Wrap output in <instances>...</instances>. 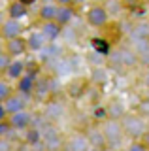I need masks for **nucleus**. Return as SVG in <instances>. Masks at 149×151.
Instances as JSON below:
<instances>
[{
    "instance_id": "obj_7",
    "label": "nucleus",
    "mask_w": 149,
    "mask_h": 151,
    "mask_svg": "<svg viewBox=\"0 0 149 151\" xmlns=\"http://www.w3.org/2000/svg\"><path fill=\"white\" fill-rule=\"evenodd\" d=\"M4 51L11 57V59H23L29 53V45H27V38H15V40H8L4 42Z\"/></svg>"
},
{
    "instance_id": "obj_1",
    "label": "nucleus",
    "mask_w": 149,
    "mask_h": 151,
    "mask_svg": "<svg viewBox=\"0 0 149 151\" xmlns=\"http://www.w3.org/2000/svg\"><path fill=\"white\" fill-rule=\"evenodd\" d=\"M121 127H123L125 136L132 138L134 142H136V140H142L143 132L147 130L145 121H143L140 115H134V113H127V115L121 119Z\"/></svg>"
},
{
    "instance_id": "obj_15",
    "label": "nucleus",
    "mask_w": 149,
    "mask_h": 151,
    "mask_svg": "<svg viewBox=\"0 0 149 151\" xmlns=\"http://www.w3.org/2000/svg\"><path fill=\"white\" fill-rule=\"evenodd\" d=\"M27 45H29V51H44L45 45H47V40L40 30H32L27 36Z\"/></svg>"
},
{
    "instance_id": "obj_14",
    "label": "nucleus",
    "mask_w": 149,
    "mask_h": 151,
    "mask_svg": "<svg viewBox=\"0 0 149 151\" xmlns=\"http://www.w3.org/2000/svg\"><path fill=\"white\" fill-rule=\"evenodd\" d=\"M76 19V9L74 8H68V6H59L57 8V15H55V23L60 27H68L70 23Z\"/></svg>"
},
{
    "instance_id": "obj_26",
    "label": "nucleus",
    "mask_w": 149,
    "mask_h": 151,
    "mask_svg": "<svg viewBox=\"0 0 149 151\" xmlns=\"http://www.w3.org/2000/svg\"><path fill=\"white\" fill-rule=\"evenodd\" d=\"M13 151H17V149H13Z\"/></svg>"
},
{
    "instance_id": "obj_4",
    "label": "nucleus",
    "mask_w": 149,
    "mask_h": 151,
    "mask_svg": "<svg viewBox=\"0 0 149 151\" xmlns=\"http://www.w3.org/2000/svg\"><path fill=\"white\" fill-rule=\"evenodd\" d=\"M23 32H25V27H23L21 21H15V19H8L6 17L2 23H0V38H2V42L21 38Z\"/></svg>"
},
{
    "instance_id": "obj_24",
    "label": "nucleus",
    "mask_w": 149,
    "mask_h": 151,
    "mask_svg": "<svg viewBox=\"0 0 149 151\" xmlns=\"http://www.w3.org/2000/svg\"><path fill=\"white\" fill-rule=\"evenodd\" d=\"M0 121H8V113L4 110V104H0Z\"/></svg>"
},
{
    "instance_id": "obj_19",
    "label": "nucleus",
    "mask_w": 149,
    "mask_h": 151,
    "mask_svg": "<svg viewBox=\"0 0 149 151\" xmlns=\"http://www.w3.org/2000/svg\"><path fill=\"white\" fill-rule=\"evenodd\" d=\"M10 134H13V129L10 127V123L0 121V138H10Z\"/></svg>"
},
{
    "instance_id": "obj_13",
    "label": "nucleus",
    "mask_w": 149,
    "mask_h": 151,
    "mask_svg": "<svg viewBox=\"0 0 149 151\" xmlns=\"http://www.w3.org/2000/svg\"><path fill=\"white\" fill-rule=\"evenodd\" d=\"M29 15V6L23 4L21 0H11L6 6V17L8 19H15V21H21L23 17Z\"/></svg>"
},
{
    "instance_id": "obj_20",
    "label": "nucleus",
    "mask_w": 149,
    "mask_h": 151,
    "mask_svg": "<svg viewBox=\"0 0 149 151\" xmlns=\"http://www.w3.org/2000/svg\"><path fill=\"white\" fill-rule=\"evenodd\" d=\"M127 151H149V149H147L140 140H136V142H130V144H128Z\"/></svg>"
},
{
    "instance_id": "obj_3",
    "label": "nucleus",
    "mask_w": 149,
    "mask_h": 151,
    "mask_svg": "<svg viewBox=\"0 0 149 151\" xmlns=\"http://www.w3.org/2000/svg\"><path fill=\"white\" fill-rule=\"evenodd\" d=\"M110 23V12L102 4H92L87 12V25L92 28H104Z\"/></svg>"
},
{
    "instance_id": "obj_8",
    "label": "nucleus",
    "mask_w": 149,
    "mask_h": 151,
    "mask_svg": "<svg viewBox=\"0 0 149 151\" xmlns=\"http://www.w3.org/2000/svg\"><path fill=\"white\" fill-rule=\"evenodd\" d=\"M29 100H30V98L23 96V94H19V93H13L11 96L4 102V110H6L8 117L15 115V113H19V111L29 110Z\"/></svg>"
},
{
    "instance_id": "obj_23",
    "label": "nucleus",
    "mask_w": 149,
    "mask_h": 151,
    "mask_svg": "<svg viewBox=\"0 0 149 151\" xmlns=\"http://www.w3.org/2000/svg\"><path fill=\"white\" fill-rule=\"evenodd\" d=\"M140 142H142V144H143V145H145V147L149 149V129H147L145 132H143V136H142V140H140Z\"/></svg>"
},
{
    "instance_id": "obj_6",
    "label": "nucleus",
    "mask_w": 149,
    "mask_h": 151,
    "mask_svg": "<svg viewBox=\"0 0 149 151\" xmlns=\"http://www.w3.org/2000/svg\"><path fill=\"white\" fill-rule=\"evenodd\" d=\"M36 85H38V74L27 70V74L15 83V93H19V94H23V96L30 98L32 94H34V91H36Z\"/></svg>"
},
{
    "instance_id": "obj_2",
    "label": "nucleus",
    "mask_w": 149,
    "mask_h": 151,
    "mask_svg": "<svg viewBox=\"0 0 149 151\" xmlns=\"http://www.w3.org/2000/svg\"><path fill=\"white\" fill-rule=\"evenodd\" d=\"M100 127H102V132H104V136H106V142H108V149H115L121 142H123V138H125L121 121L106 119Z\"/></svg>"
},
{
    "instance_id": "obj_9",
    "label": "nucleus",
    "mask_w": 149,
    "mask_h": 151,
    "mask_svg": "<svg viewBox=\"0 0 149 151\" xmlns=\"http://www.w3.org/2000/svg\"><path fill=\"white\" fill-rule=\"evenodd\" d=\"M25 74H27V63H25L23 59H13L11 64L8 66V70L4 72V78H6L10 83H11V81L17 83Z\"/></svg>"
},
{
    "instance_id": "obj_21",
    "label": "nucleus",
    "mask_w": 149,
    "mask_h": 151,
    "mask_svg": "<svg viewBox=\"0 0 149 151\" xmlns=\"http://www.w3.org/2000/svg\"><path fill=\"white\" fill-rule=\"evenodd\" d=\"M13 142L10 138H0V151H13Z\"/></svg>"
},
{
    "instance_id": "obj_16",
    "label": "nucleus",
    "mask_w": 149,
    "mask_h": 151,
    "mask_svg": "<svg viewBox=\"0 0 149 151\" xmlns=\"http://www.w3.org/2000/svg\"><path fill=\"white\" fill-rule=\"evenodd\" d=\"M57 4L55 2H45V4H42L40 9H38V19H40V23H51V21H55V15H57Z\"/></svg>"
},
{
    "instance_id": "obj_25",
    "label": "nucleus",
    "mask_w": 149,
    "mask_h": 151,
    "mask_svg": "<svg viewBox=\"0 0 149 151\" xmlns=\"http://www.w3.org/2000/svg\"><path fill=\"white\" fill-rule=\"evenodd\" d=\"M0 44H4V42H2V38H0Z\"/></svg>"
},
{
    "instance_id": "obj_17",
    "label": "nucleus",
    "mask_w": 149,
    "mask_h": 151,
    "mask_svg": "<svg viewBox=\"0 0 149 151\" xmlns=\"http://www.w3.org/2000/svg\"><path fill=\"white\" fill-rule=\"evenodd\" d=\"M13 93H15V87H13L10 81H8L4 76H0V104H4Z\"/></svg>"
},
{
    "instance_id": "obj_11",
    "label": "nucleus",
    "mask_w": 149,
    "mask_h": 151,
    "mask_svg": "<svg viewBox=\"0 0 149 151\" xmlns=\"http://www.w3.org/2000/svg\"><path fill=\"white\" fill-rule=\"evenodd\" d=\"M87 140H89V145L92 149H98V151H104L108 149V142H106V136L102 132V127H92L85 132Z\"/></svg>"
},
{
    "instance_id": "obj_10",
    "label": "nucleus",
    "mask_w": 149,
    "mask_h": 151,
    "mask_svg": "<svg viewBox=\"0 0 149 151\" xmlns=\"http://www.w3.org/2000/svg\"><path fill=\"white\" fill-rule=\"evenodd\" d=\"M89 140H87L85 132H76L68 140H64V149L66 151H89Z\"/></svg>"
},
{
    "instance_id": "obj_22",
    "label": "nucleus",
    "mask_w": 149,
    "mask_h": 151,
    "mask_svg": "<svg viewBox=\"0 0 149 151\" xmlns=\"http://www.w3.org/2000/svg\"><path fill=\"white\" fill-rule=\"evenodd\" d=\"M57 6H68V8H74V4H76V0H53Z\"/></svg>"
},
{
    "instance_id": "obj_5",
    "label": "nucleus",
    "mask_w": 149,
    "mask_h": 151,
    "mask_svg": "<svg viewBox=\"0 0 149 151\" xmlns=\"http://www.w3.org/2000/svg\"><path fill=\"white\" fill-rule=\"evenodd\" d=\"M8 123H10V127L13 129V132H25L30 127H34V115H32L30 110H25V111L15 113V115H10L8 117Z\"/></svg>"
},
{
    "instance_id": "obj_18",
    "label": "nucleus",
    "mask_w": 149,
    "mask_h": 151,
    "mask_svg": "<svg viewBox=\"0 0 149 151\" xmlns=\"http://www.w3.org/2000/svg\"><path fill=\"white\" fill-rule=\"evenodd\" d=\"M11 60H13V59L6 53V51H2V53H0V74H2V76H4V72L8 70V66L11 64Z\"/></svg>"
},
{
    "instance_id": "obj_12",
    "label": "nucleus",
    "mask_w": 149,
    "mask_h": 151,
    "mask_svg": "<svg viewBox=\"0 0 149 151\" xmlns=\"http://www.w3.org/2000/svg\"><path fill=\"white\" fill-rule=\"evenodd\" d=\"M38 30L44 34V38L47 40V44H55V42L60 38V34H62V27L57 25L55 21H51V23H40Z\"/></svg>"
}]
</instances>
